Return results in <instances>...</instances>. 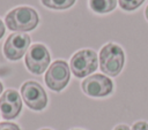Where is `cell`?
Masks as SVG:
<instances>
[{"mask_svg": "<svg viewBox=\"0 0 148 130\" xmlns=\"http://www.w3.org/2000/svg\"><path fill=\"white\" fill-rule=\"evenodd\" d=\"M22 110V97L14 89H7L0 97V112L5 120L16 118Z\"/></svg>", "mask_w": 148, "mask_h": 130, "instance_id": "9c48e42d", "label": "cell"}, {"mask_svg": "<svg viewBox=\"0 0 148 130\" xmlns=\"http://www.w3.org/2000/svg\"><path fill=\"white\" fill-rule=\"evenodd\" d=\"M21 97L24 104L32 110H43L47 105V94L36 81H27L21 85Z\"/></svg>", "mask_w": 148, "mask_h": 130, "instance_id": "8992f818", "label": "cell"}, {"mask_svg": "<svg viewBox=\"0 0 148 130\" xmlns=\"http://www.w3.org/2000/svg\"><path fill=\"white\" fill-rule=\"evenodd\" d=\"M0 130H21V128L13 122H0Z\"/></svg>", "mask_w": 148, "mask_h": 130, "instance_id": "4fadbf2b", "label": "cell"}, {"mask_svg": "<svg viewBox=\"0 0 148 130\" xmlns=\"http://www.w3.org/2000/svg\"><path fill=\"white\" fill-rule=\"evenodd\" d=\"M81 89L84 94L92 98L108 97L113 91V82L106 75L94 74L86 77L81 83Z\"/></svg>", "mask_w": 148, "mask_h": 130, "instance_id": "52a82bcc", "label": "cell"}, {"mask_svg": "<svg viewBox=\"0 0 148 130\" xmlns=\"http://www.w3.org/2000/svg\"><path fill=\"white\" fill-rule=\"evenodd\" d=\"M117 6V0H89V7L97 14L112 12Z\"/></svg>", "mask_w": 148, "mask_h": 130, "instance_id": "30bf717a", "label": "cell"}, {"mask_svg": "<svg viewBox=\"0 0 148 130\" xmlns=\"http://www.w3.org/2000/svg\"><path fill=\"white\" fill-rule=\"evenodd\" d=\"M98 63L102 72L106 74V76L116 77L124 68L125 53L119 45L114 43H108L99 51Z\"/></svg>", "mask_w": 148, "mask_h": 130, "instance_id": "6da1fadb", "label": "cell"}, {"mask_svg": "<svg viewBox=\"0 0 148 130\" xmlns=\"http://www.w3.org/2000/svg\"><path fill=\"white\" fill-rule=\"evenodd\" d=\"M143 2H145V0H118V3L120 6V8L126 10V12L135 10Z\"/></svg>", "mask_w": 148, "mask_h": 130, "instance_id": "7c38bea8", "label": "cell"}, {"mask_svg": "<svg viewBox=\"0 0 148 130\" xmlns=\"http://www.w3.org/2000/svg\"><path fill=\"white\" fill-rule=\"evenodd\" d=\"M98 58L95 51L90 48H83L75 52L69 61V69L72 74L77 78L90 76L98 67Z\"/></svg>", "mask_w": 148, "mask_h": 130, "instance_id": "3957f363", "label": "cell"}, {"mask_svg": "<svg viewBox=\"0 0 148 130\" xmlns=\"http://www.w3.org/2000/svg\"><path fill=\"white\" fill-rule=\"evenodd\" d=\"M131 130H148V122L146 121H138L133 123Z\"/></svg>", "mask_w": 148, "mask_h": 130, "instance_id": "5bb4252c", "label": "cell"}, {"mask_svg": "<svg viewBox=\"0 0 148 130\" xmlns=\"http://www.w3.org/2000/svg\"><path fill=\"white\" fill-rule=\"evenodd\" d=\"M72 130H82V129H72Z\"/></svg>", "mask_w": 148, "mask_h": 130, "instance_id": "ffe728a7", "label": "cell"}, {"mask_svg": "<svg viewBox=\"0 0 148 130\" xmlns=\"http://www.w3.org/2000/svg\"><path fill=\"white\" fill-rule=\"evenodd\" d=\"M2 92H3V85H2V83L0 82V94H2Z\"/></svg>", "mask_w": 148, "mask_h": 130, "instance_id": "ac0fdd59", "label": "cell"}, {"mask_svg": "<svg viewBox=\"0 0 148 130\" xmlns=\"http://www.w3.org/2000/svg\"><path fill=\"white\" fill-rule=\"evenodd\" d=\"M51 55L43 44H32L25 53L24 62L27 69L35 75H42L50 66Z\"/></svg>", "mask_w": 148, "mask_h": 130, "instance_id": "5b68a950", "label": "cell"}, {"mask_svg": "<svg viewBox=\"0 0 148 130\" xmlns=\"http://www.w3.org/2000/svg\"><path fill=\"white\" fill-rule=\"evenodd\" d=\"M39 130H52V129H49V128H44V129H39Z\"/></svg>", "mask_w": 148, "mask_h": 130, "instance_id": "d6986e66", "label": "cell"}, {"mask_svg": "<svg viewBox=\"0 0 148 130\" xmlns=\"http://www.w3.org/2000/svg\"><path fill=\"white\" fill-rule=\"evenodd\" d=\"M7 28L12 31L24 32L34 30L39 23V16L36 9L27 6L12 9L5 18Z\"/></svg>", "mask_w": 148, "mask_h": 130, "instance_id": "7a4b0ae2", "label": "cell"}, {"mask_svg": "<svg viewBox=\"0 0 148 130\" xmlns=\"http://www.w3.org/2000/svg\"><path fill=\"white\" fill-rule=\"evenodd\" d=\"M30 36L24 32H14L8 36L3 44V55L9 61H17L23 58L30 47Z\"/></svg>", "mask_w": 148, "mask_h": 130, "instance_id": "ba28073f", "label": "cell"}, {"mask_svg": "<svg viewBox=\"0 0 148 130\" xmlns=\"http://www.w3.org/2000/svg\"><path fill=\"white\" fill-rule=\"evenodd\" d=\"M3 35H5V24H3V22L0 20V39L2 38Z\"/></svg>", "mask_w": 148, "mask_h": 130, "instance_id": "2e32d148", "label": "cell"}, {"mask_svg": "<svg viewBox=\"0 0 148 130\" xmlns=\"http://www.w3.org/2000/svg\"><path fill=\"white\" fill-rule=\"evenodd\" d=\"M113 130H131V128L127 124H118L113 128Z\"/></svg>", "mask_w": 148, "mask_h": 130, "instance_id": "9a60e30c", "label": "cell"}, {"mask_svg": "<svg viewBox=\"0 0 148 130\" xmlns=\"http://www.w3.org/2000/svg\"><path fill=\"white\" fill-rule=\"evenodd\" d=\"M44 79L46 86L50 90L54 92L62 91L71 79V70L68 63L64 60H56L52 62L46 70Z\"/></svg>", "mask_w": 148, "mask_h": 130, "instance_id": "277c9868", "label": "cell"}, {"mask_svg": "<svg viewBox=\"0 0 148 130\" xmlns=\"http://www.w3.org/2000/svg\"><path fill=\"white\" fill-rule=\"evenodd\" d=\"M145 16H146V18H147V21H148V6L146 7V10H145Z\"/></svg>", "mask_w": 148, "mask_h": 130, "instance_id": "e0dca14e", "label": "cell"}, {"mask_svg": "<svg viewBox=\"0 0 148 130\" xmlns=\"http://www.w3.org/2000/svg\"><path fill=\"white\" fill-rule=\"evenodd\" d=\"M40 1L45 7L50 9H56V10L71 8L75 3V0H40Z\"/></svg>", "mask_w": 148, "mask_h": 130, "instance_id": "8fae6325", "label": "cell"}]
</instances>
